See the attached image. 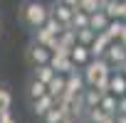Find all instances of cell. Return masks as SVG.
Segmentation results:
<instances>
[{
	"label": "cell",
	"mask_w": 126,
	"mask_h": 123,
	"mask_svg": "<svg viewBox=\"0 0 126 123\" xmlns=\"http://www.w3.org/2000/svg\"><path fill=\"white\" fill-rule=\"evenodd\" d=\"M13 108V91L8 84H0V111Z\"/></svg>",
	"instance_id": "obj_23"
},
{
	"label": "cell",
	"mask_w": 126,
	"mask_h": 123,
	"mask_svg": "<svg viewBox=\"0 0 126 123\" xmlns=\"http://www.w3.org/2000/svg\"><path fill=\"white\" fill-rule=\"evenodd\" d=\"M121 20H126V0H121Z\"/></svg>",
	"instance_id": "obj_34"
},
{
	"label": "cell",
	"mask_w": 126,
	"mask_h": 123,
	"mask_svg": "<svg viewBox=\"0 0 126 123\" xmlns=\"http://www.w3.org/2000/svg\"><path fill=\"white\" fill-rule=\"evenodd\" d=\"M59 3H64V5H69V8H77L79 0H59Z\"/></svg>",
	"instance_id": "obj_32"
},
{
	"label": "cell",
	"mask_w": 126,
	"mask_h": 123,
	"mask_svg": "<svg viewBox=\"0 0 126 123\" xmlns=\"http://www.w3.org/2000/svg\"><path fill=\"white\" fill-rule=\"evenodd\" d=\"M67 116H69V113H67V108L57 103V106H54V108H52V111H49V113L42 118V123H62Z\"/></svg>",
	"instance_id": "obj_21"
},
{
	"label": "cell",
	"mask_w": 126,
	"mask_h": 123,
	"mask_svg": "<svg viewBox=\"0 0 126 123\" xmlns=\"http://www.w3.org/2000/svg\"><path fill=\"white\" fill-rule=\"evenodd\" d=\"M69 27H72V30H84V27H89V12H84V10L74 8V15H72Z\"/></svg>",
	"instance_id": "obj_19"
},
{
	"label": "cell",
	"mask_w": 126,
	"mask_h": 123,
	"mask_svg": "<svg viewBox=\"0 0 126 123\" xmlns=\"http://www.w3.org/2000/svg\"><path fill=\"white\" fill-rule=\"evenodd\" d=\"M111 42H114V39H111L106 32H96V39H94L92 47H89V49H92V57H104V54H106V47H109Z\"/></svg>",
	"instance_id": "obj_10"
},
{
	"label": "cell",
	"mask_w": 126,
	"mask_h": 123,
	"mask_svg": "<svg viewBox=\"0 0 126 123\" xmlns=\"http://www.w3.org/2000/svg\"><path fill=\"white\" fill-rule=\"evenodd\" d=\"M32 39L40 42V44H45V47H49V49H54V44H57V35H52L47 27H37V30H32Z\"/></svg>",
	"instance_id": "obj_12"
},
{
	"label": "cell",
	"mask_w": 126,
	"mask_h": 123,
	"mask_svg": "<svg viewBox=\"0 0 126 123\" xmlns=\"http://www.w3.org/2000/svg\"><path fill=\"white\" fill-rule=\"evenodd\" d=\"M69 57H72V62L77 64V69H84L89 62L94 59V57H92V49H89V47H84V44H79V42L72 47V54H69Z\"/></svg>",
	"instance_id": "obj_8"
},
{
	"label": "cell",
	"mask_w": 126,
	"mask_h": 123,
	"mask_svg": "<svg viewBox=\"0 0 126 123\" xmlns=\"http://www.w3.org/2000/svg\"><path fill=\"white\" fill-rule=\"evenodd\" d=\"M49 15H52V17H57L64 27H69L72 15H74V8H69V5H64V3H59V0H54V3L49 5Z\"/></svg>",
	"instance_id": "obj_5"
},
{
	"label": "cell",
	"mask_w": 126,
	"mask_h": 123,
	"mask_svg": "<svg viewBox=\"0 0 126 123\" xmlns=\"http://www.w3.org/2000/svg\"><path fill=\"white\" fill-rule=\"evenodd\" d=\"M104 59L109 62V64L114 67V72L126 62V44H121L119 39H114L109 47H106V54H104Z\"/></svg>",
	"instance_id": "obj_3"
},
{
	"label": "cell",
	"mask_w": 126,
	"mask_h": 123,
	"mask_svg": "<svg viewBox=\"0 0 126 123\" xmlns=\"http://www.w3.org/2000/svg\"><path fill=\"white\" fill-rule=\"evenodd\" d=\"M49 17V5L40 3V0H22L17 8V20L32 32L37 27H42Z\"/></svg>",
	"instance_id": "obj_1"
},
{
	"label": "cell",
	"mask_w": 126,
	"mask_h": 123,
	"mask_svg": "<svg viewBox=\"0 0 126 123\" xmlns=\"http://www.w3.org/2000/svg\"><path fill=\"white\" fill-rule=\"evenodd\" d=\"M62 123H82V121H79V118H74V116H67V118L62 121Z\"/></svg>",
	"instance_id": "obj_33"
},
{
	"label": "cell",
	"mask_w": 126,
	"mask_h": 123,
	"mask_svg": "<svg viewBox=\"0 0 126 123\" xmlns=\"http://www.w3.org/2000/svg\"><path fill=\"white\" fill-rule=\"evenodd\" d=\"M109 91L114 96H126V76L121 72H111V79H109Z\"/></svg>",
	"instance_id": "obj_13"
},
{
	"label": "cell",
	"mask_w": 126,
	"mask_h": 123,
	"mask_svg": "<svg viewBox=\"0 0 126 123\" xmlns=\"http://www.w3.org/2000/svg\"><path fill=\"white\" fill-rule=\"evenodd\" d=\"M87 89V79H84V72L82 69H74L72 74H67V94H82Z\"/></svg>",
	"instance_id": "obj_7"
},
{
	"label": "cell",
	"mask_w": 126,
	"mask_h": 123,
	"mask_svg": "<svg viewBox=\"0 0 126 123\" xmlns=\"http://www.w3.org/2000/svg\"><path fill=\"white\" fill-rule=\"evenodd\" d=\"M42 27H47V30H49L52 35H57V37H59V32H62V30H64V25H62V22H59L57 17H52V15L47 17V22H45Z\"/></svg>",
	"instance_id": "obj_27"
},
{
	"label": "cell",
	"mask_w": 126,
	"mask_h": 123,
	"mask_svg": "<svg viewBox=\"0 0 126 123\" xmlns=\"http://www.w3.org/2000/svg\"><path fill=\"white\" fill-rule=\"evenodd\" d=\"M114 121H116V123H126V113H116Z\"/></svg>",
	"instance_id": "obj_31"
},
{
	"label": "cell",
	"mask_w": 126,
	"mask_h": 123,
	"mask_svg": "<svg viewBox=\"0 0 126 123\" xmlns=\"http://www.w3.org/2000/svg\"><path fill=\"white\" fill-rule=\"evenodd\" d=\"M49 67H52L57 74H72V72L77 69V64L72 62V57H64V54H52Z\"/></svg>",
	"instance_id": "obj_6"
},
{
	"label": "cell",
	"mask_w": 126,
	"mask_h": 123,
	"mask_svg": "<svg viewBox=\"0 0 126 123\" xmlns=\"http://www.w3.org/2000/svg\"><path fill=\"white\" fill-rule=\"evenodd\" d=\"M106 123H116V121H114V118H109V121H106Z\"/></svg>",
	"instance_id": "obj_36"
},
{
	"label": "cell",
	"mask_w": 126,
	"mask_h": 123,
	"mask_svg": "<svg viewBox=\"0 0 126 123\" xmlns=\"http://www.w3.org/2000/svg\"><path fill=\"white\" fill-rule=\"evenodd\" d=\"M57 106V98L52 96V94H45V96H40V98H35V101H30V108H32V113L42 121L52 108Z\"/></svg>",
	"instance_id": "obj_4"
},
{
	"label": "cell",
	"mask_w": 126,
	"mask_h": 123,
	"mask_svg": "<svg viewBox=\"0 0 126 123\" xmlns=\"http://www.w3.org/2000/svg\"><path fill=\"white\" fill-rule=\"evenodd\" d=\"M109 22H111V17H109L104 10H96V12L89 15V27H92L94 32H104V30L109 27Z\"/></svg>",
	"instance_id": "obj_11"
},
{
	"label": "cell",
	"mask_w": 126,
	"mask_h": 123,
	"mask_svg": "<svg viewBox=\"0 0 126 123\" xmlns=\"http://www.w3.org/2000/svg\"><path fill=\"white\" fill-rule=\"evenodd\" d=\"M45 94H47V84L40 81V79H35V76H30L27 84H25V96H27V101H35V98H40V96H45Z\"/></svg>",
	"instance_id": "obj_9"
},
{
	"label": "cell",
	"mask_w": 126,
	"mask_h": 123,
	"mask_svg": "<svg viewBox=\"0 0 126 123\" xmlns=\"http://www.w3.org/2000/svg\"><path fill=\"white\" fill-rule=\"evenodd\" d=\"M101 10L111 20H121V0H101Z\"/></svg>",
	"instance_id": "obj_18"
},
{
	"label": "cell",
	"mask_w": 126,
	"mask_h": 123,
	"mask_svg": "<svg viewBox=\"0 0 126 123\" xmlns=\"http://www.w3.org/2000/svg\"><path fill=\"white\" fill-rule=\"evenodd\" d=\"M79 10H84V12H96V10H101V0H79V5H77Z\"/></svg>",
	"instance_id": "obj_26"
},
{
	"label": "cell",
	"mask_w": 126,
	"mask_h": 123,
	"mask_svg": "<svg viewBox=\"0 0 126 123\" xmlns=\"http://www.w3.org/2000/svg\"><path fill=\"white\" fill-rule=\"evenodd\" d=\"M0 32H3V22H0Z\"/></svg>",
	"instance_id": "obj_37"
},
{
	"label": "cell",
	"mask_w": 126,
	"mask_h": 123,
	"mask_svg": "<svg viewBox=\"0 0 126 123\" xmlns=\"http://www.w3.org/2000/svg\"><path fill=\"white\" fill-rule=\"evenodd\" d=\"M99 106L114 118L116 113H119V96H114L111 91H106V94H101V101H99Z\"/></svg>",
	"instance_id": "obj_16"
},
{
	"label": "cell",
	"mask_w": 126,
	"mask_h": 123,
	"mask_svg": "<svg viewBox=\"0 0 126 123\" xmlns=\"http://www.w3.org/2000/svg\"><path fill=\"white\" fill-rule=\"evenodd\" d=\"M49 59H52V49L30 39V44L25 47V62H27V67H40V64H49Z\"/></svg>",
	"instance_id": "obj_2"
},
{
	"label": "cell",
	"mask_w": 126,
	"mask_h": 123,
	"mask_svg": "<svg viewBox=\"0 0 126 123\" xmlns=\"http://www.w3.org/2000/svg\"><path fill=\"white\" fill-rule=\"evenodd\" d=\"M96 39V32L92 27H84V30H77V42L84 44V47H92V42Z\"/></svg>",
	"instance_id": "obj_24"
},
{
	"label": "cell",
	"mask_w": 126,
	"mask_h": 123,
	"mask_svg": "<svg viewBox=\"0 0 126 123\" xmlns=\"http://www.w3.org/2000/svg\"><path fill=\"white\" fill-rule=\"evenodd\" d=\"M57 42H59L62 47H67V49H72V47L77 44V30H72V27H64V30L59 32Z\"/></svg>",
	"instance_id": "obj_20"
},
{
	"label": "cell",
	"mask_w": 126,
	"mask_h": 123,
	"mask_svg": "<svg viewBox=\"0 0 126 123\" xmlns=\"http://www.w3.org/2000/svg\"><path fill=\"white\" fill-rule=\"evenodd\" d=\"M121 27H124V20H111L104 32H106L111 39H119V37H121Z\"/></svg>",
	"instance_id": "obj_25"
},
{
	"label": "cell",
	"mask_w": 126,
	"mask_h": 123,
	"mask_svg": "<svg viewBox=\"0 0 126 123\" xmlns=\"http://www.w3.org/2000/svg\"><path fill=\"white\" fill-rule=\"evenodd\" d=\"M121 44H126V20H124V27H121V37H119Z\"/></svg>",
	"instance_id": "obj_30"
},
{
	"label": "cell",
	"mask_w": 126,
	"mask_h": 123,
	"mask_svg": "<svg viewBox=\"0 0 126 123\" xmlns=\"http://www.w3.org/2000/svg\"><path fill=\"white\" fill-rule=\"evenodd\" d=\"M79 96H82V101H84L87 111H89V108H94V106H99V101H101V91H99L96 86H87Z\"/></svg>",
	"instance_id": "obj_15"
},
{
	"label": "cell",
	"mask_w": 126,
	"mask_h": 123,
	"mask_svg": "<svg viewBox=\"0 0 126 123\" xmlns=\"http://www.w3.org/2000/svg\"><path fill=\"white\" fill-rule=\"evenodd\" d=\"M111 116L101 108V106H94V108H89L87 111V123H106Z\"/></svg>",
	"instance_id": "obj_22"
},
{
	"label": "cell",
	"mask_w": 126,
	"mask_h": 123,
	"mask_svg": "<svg viewBox=\"0 0 126 123\" xmlns=\"http://www.w3.org/2000/svg\"><path fill=\"white\" fill-rule=\"evenodd\" d=\"M64 91H67V74H57V76L47 84V94H52L54 98H59Z\"/></svg>",
	"instance_id": "obj_14"
},
{
	"label": "cell",
	"mask_w": 126,
	"mask_h": 123,
	"mask_svg": "<svg viewBox=\"0 0 126 123\" xmlns=\"http://www.w3.org/2000/svg\"><path fill=\"white\" fill-rule=\"evenodd\" d=\"M30 76H35V79H40V81L49 84V81L57 76V72H54L49 64H40V67H32V74H30Z\"/></svg>",
	"instance_id": "obj_17"
},
{
	"label": "cell",
	"mask_w": 126,
	"mask_h": 123,
	"mask_svg": "<svg viewBox=\"0 0 126 123\" xmlns=\"http://www.w3.org/2000/svg\"><path fill=\"white\" fill-rule=\"evenodd\" d=\"M0 123H17V118L13 116V111H0Z\"/></svg>",
	"instance_id": "obj_28"
},
{
	"label": "cell",
	"mask_w": 126,
	"mask_h": 123,
	"mask_svg": "<svg viewBox=\"0 0 126 123\" xmlns=\"http://www.w3.org/2000/svg\"><path fill=\"white\" fill-rule=\"evenodd\" d=\"M116 72H121V74H124V76H126V62H124V64H121V67H119V69H116Z\"/></svg>",
	"instance_id": "obj_35"
},
{
	"label": "cell",
	"mask_w": 126,
	"mask_h": 123,
	"mask_svg": "<svg viewBox=\"0 0 126 123\" xmlns=\"http://www.w3.org/2000/svg\"><path fill=\"white\" fill-rule=\"evenodd\" d=\"M119 113H126V96H119Z\"/></svg>",
	"instance_id": "obj_29"
}]
</instances>
